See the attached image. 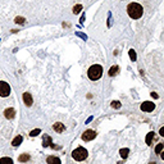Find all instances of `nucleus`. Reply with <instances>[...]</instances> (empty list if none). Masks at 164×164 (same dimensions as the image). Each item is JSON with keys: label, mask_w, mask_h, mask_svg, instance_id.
Segmentation results:
<instances>
[{"label": "nucleus", "mask_w": 164, "mask_h": 164, "mask_svg": "<svg viewBox=\"0 0 164 164\" xmlns=\"http://www.w3.org/2000/svg\"><path fill=\"white\" fill-rule=\"evenodd\" d=\"M127 13L132 19H138L144 14V8L138 3H130L127 7Z\"/></svg>", "instance_id": "nucleus-1"}, {"label": "nucleus", "mask_w": 164, "mask_h": 164, "mask_svg": "<svg viewBox=\"0 0 164 164\" xmlns=\"http://www.w3.org/2000/svg\"><path fill=\"white\" fill-rule=\"evenodd\" d=\"M87 76H89V78L91 79V81H97V79H100L102 76V67L100 65V64H94V65H91L89 68V71H87Z\"/></svg>", "instance_id": "nucleus-2"}, {"label": "nucleus", "mask_w": 164, "mask_h": 164, "mask_svg": "<svg viewBox=\"0 0 164 164\" xmlns=\"http://www.w3.org/2000/svg\"><path fill=\"white\" fill-rule=\"evenodd\" d=\"M87 156H89V151H87L85 147H82V146H79V147L74 149V150L72 151V158H73L76 161L86 160Z\"/></svg>", "instance_id": "nucleus-3"}, {"label": "nucleus", "mask_w": 164, "mask_h": 164, "mask_svg": "<svg viewBox=\"0 0 164 164\" xmlns=\"http://www.w3.org/2000/svg\"><path fill=\"white\" fill-rule=\"evenodd\" d=\"M10 86L8 82L5 81H0V96L1 97H8L10 95Z\"/></svg>", "instance_id": "nucleus-4"}, {"label": "nucleus", "mask_w": 164, "mask_h": 164, "mask_svg": "<svg viewBox=\"0 0 164 164\" xmlns=\"http://www.w3.org/2000/svg\"><path fill=\"white\" fill-rule=\"evenodd\" d=\"M96 137V132L94 130H86L82 133V140L83 141H92Z\"/></svg>", "instance_id": "nucleus-5"}, {"label": "nucleus", "mask_w": 164, "mask_h": 164, "mask_svg": "<svg viewBox=\"0 0 164 164\" xmlns=\"http://www.w3.org/2000/svg\"><path fill=\"white\" fill-rule=\"evenodd\" d=\"M141 110L142 112H146V113H149V112H153L154 109H155V104L154 102H151V101H145V102H142L141 104Z\"/></svg>", "instance_id": "nucleus-6"}, {"label": "nucleus", "mask_w": 164, "mask_h": 164, "mask_svg": "<svg viewBox=\"0 0 164 164\" xmlns=\"http://www.w3.org/2000/svg\"><path fill=\"white\" fill-rule=\"evenodd\" d=\"M4 117L9 120L13 119V118L15 117V109L14 108H7V109L4 110Z\"/></svg>", "instance_id": "nucleus-7"}, {"label": "nucleus", "mask_w": 164, "mask_h": 164, "mask_svg": "<svg viewBox=\"0 0 164 164\" xmlns=\"http://www.w3.org/2000/svg\"><path fill=\"white\" fill-rule=\"evenodd\" d=\"M23 102H24L27 106H31V105L33 104V99L30 92H24V94H23Z\"/></svg>", "instance_id": "nucleus-8"}, {"label": "nucleus", "mask_w": 164, "mask_h": 164, "mask_svg": "<svg viewBox=\"0 0 164 164\" xmlns=\"http://www.w3.org/2000/svg\"><path fill=\"white\" fill-rule=\"evenodd\" d=\"M53 130L55 131V132H58V133H62L64 130H65V126H64L62 122H55L53 124Z\"/></svg>", "instance_id": "nucleus-9"}, {"label": "nucleus", "mask_w": 164, "mask_h": 164, "mask_svg": "<svg viewBox=\"0 0 164 164\" xmlns=\"http://www.w3.org/2000/svg\"><path fill=\"white\" fill-rule=\"evenodd\" d=\"M46 163L48 164H62L60 163V159L58 156H54V155H50L46 158Z\"/></svg>", "instance_id": "nucleus-10"}, {"label": "nucleus", "mask_w": 164, "mask_h": 164, "mask_svg": "<svg viewBox=\"0 0 164 164\" xmlns=\"http://www.w3.org/2000/svg\"><path fill=\"white\" fill-rule=\"evenodd\" d=\"M22 141H23V136L18 135L17 137H14V138H13V141H12V145H13V146H14V147H15V146L20 145V142H22Z\"/></svg>", "instance_id": "nucleus-11"}, {"label": "nucleus", "mask_w": 164, "mask_h": 164, "mask_svg": "<svg viewBox=\"0 0 164 164\" xmlns=\"http://www.w3.org/2000/svg\"><path fill=\"white\" fill-rule=\"evenodd\" d=\"M42 138H44V144H42L44 147H48V146L51 145V137L49 135H44Z\"/></svg>", "instance_id": "nucleus-12"}, {"label": "nucleus", "mask_w": 164, "mask_h": 164, "mask_svg": "<svg viewBox=\"0 0 164 164\" xmlns=\"http://www.w3.org/2000/svg\"><path fill=\"white\" fill-rule=\"evenodd\" d=\"M30 159H31L30 154H20L19 158H18V160H19L20 163H27V161L30 160Z\"/></svg>", "instance_id": "nucleus-13"}, {"label": "nucleus", "mask_w": 164, "mask_h": 164, "mask_svg": "<svg viewBox=\"0 0 164 164\" xmlns=\"http://www.w3.org/2000/svg\"><path fill=\"white\" fill-rule=\"evenodd\" d=\"M118 72H119V67H118V65H113L112 68L109 69V76H110V77L115 76V74H117Z\"/></svg>", "instance_id": "nucleus-14"}, {"label": "nucleus", "mask_w": 164, "mask_h": 164, "mask_svg": "<svg viewBox=\"0 0 164 164\" xmlns=\"http://www.w3.org/2000/svg\"><path fill=\"white\" fill-rule=\"evenodd\" d=\"M0 164H13V160L8 156H4V158H0Z\"/></svg>", "instance_id": "nucleus-15"}, {"label": "nucleus", "mask_w": 164, "mask_h": 164, "mask_svg": "<svg viewBox=\"0 0 164 164\" xmlns=\"http://www.w3.org/2000/svg\"><path fill=\"white\" fill-rule=\"evenodd\" d=\"M128 153H130V149H120L119 150V154L123 159H126L128 156Z\"/></svg>", "instance_id": "nucleus-16"}, {"label": "nucleus", "mask_w": 164, "mask_h": 164, "mask_svg": "<svg viewBox=\"0 0 164 164\" xmlns=\"http://www.w3.org/2000/svg\"><path fill=\"white\" fill-rule=\"evenodd\" d=\"M128 54H130V58H131V60H132V62H135L136 59H137V55H136V51L133 50V49H131V50L128 51Z\"/></svg>", "instance_id": "nucleus-17"}, {"label": "nucleus", "mask_w": 164, "mask_h": 164, "mask_svg": "<svg viewBox=\"0 0 164 164\" xmlns=\"http://www.w3.org/2000/svg\"><path fill=\"white\" fill-rule=\"evenodd\" d=\"M163 147H164V144H158L155 147V154H158V155H160V153L163 151Z\"/></svg>", "instance_id": "nucleus-18"}, {"label": "nucleus", "mask_w": 164, "mask_h": 164, "mask_svg": "<svg viewBox=\"0 0 164 164\" xmlns=\"http://www.w3.org/2000/svg\"><path fill=\"white\" fill-rule=\"evenodd\" d=\"M153 137H154V132H149L147 136H146V144H147V145H150V144H151Z\"/></svg>", "instance_id": "nucleus-19"}, {"label": "nucleus", "mask_w": 164, "mask_h": 164, "mask_svg": "<svg viewBox=\"0 0 164 164\" xmlns=\"http://www.w3.org/2000/svg\"><path fill=\"white\" fill-rule=\"evenodd\" d=\"M14 22L17 23V24H24V23H26V19H24L23 17H15Z\"/></svg>", "instance_id": "nucleus-20"}, {"label": "nucleus", "mask_w": 164, "mask_h": 164, "mask_svg": "<svg viewBox=\"0 0 164 164\" xmlns=\"http://www.w3.org/2000/svg\"><path fill=\"white\" fill-rule=\"evenodd\" d=\"M81 10H82V4H77V5H74V7H73V13H74V14H78Z\"/></svg>", "instance_id": "nucleus-21"}, {"label": "nucleus", "mask_w": 164, "mask_h": 164, "mask_svg": "<svg viewBox=\"0 0 164 164\" xmlns=\"http://www.w3.org/2000/svg\"><path fill=\"white\" fill-rule=\"evenodd\" d=\"M120 106H122V104H120L118 100H114V101H112V108H114V109H119Z\"/></svg>", "instance_id": "nucleus-22"}, {"label": "nucleus", "mask_w": 164, "mask_h": 164, "mask_svg": "<svg viewBox=\"0 0 164 164\" xmlns=\"http://www.w3.org/2000/svg\"><path fill=\"white\" fill-rule=\"evenodd\" d=\"M38 133H41V130H38V128H37V130H33V131H31V132H30V136H32V137H35V136H37Z\"/></svg>", "instance_id": "nucleus-23"}, {"label": "nucleus", "mask_w": 164, "mask_h": 164, "mask_svg": "<svg viewBox=\"0 0 164 164\" xmlns=\"http://www.w3.org/2000/svg\"><path fill=\"white\" fill-rule=\"evenodd\" d=\"M159 133H160V136H164V126L160 128V130H159Z\"/></svg>", "instance_id": "nucleus-24"}, {"label": "nucleus", "mask_w": 164, "mask_h": 164, "mask_svg": "<svg viewBox=\"0 0 164 164\" xmlns=\"http://www.w3.org/2000/svg\"><path fill=\"white\" fill-rule=\"evenodd\" d=\"M151 96H153L154 99H158V97H159V96H158V94H155V92H151Z\"/></svg>", "instance_id": "nucleus-25"}, {"label": "nucleus", "mask_w": 164, "mask_h": 164, "mask_svg": "<svg viewBox=\"0 0 164 164\" xmlns=\"http://www.w3.org/2000/svg\"><path fill=\"white\" fill-rule=\"evenodd\" d=\"M160 158L164 160V151H163V153H160Z\"/></svg>", "instance_id": "nucleus-26"}, {"label": "nucleus", "mask_w": 164, "mask_h": 164, "mask_svg": "<svg viewBox=\"0 0 164 164\" xmlns=\"http://www.w3.org/2000/svg\"><path fill=\"white\" fill-rule=\"evenodd\" d=\"M149 164H156V163H155V161H151V163H149Z\"/></svg>", "instance_id": "nucleus-27"}]
</instances>
